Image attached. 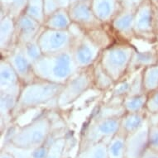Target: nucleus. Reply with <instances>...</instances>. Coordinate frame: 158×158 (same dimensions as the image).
<instances>
[{
	"mask_svg": "<svg viewBox=\"0 0 158 158\" xmlns=\"http://www.w3.org/2000/svg\"><path fill=\"white\" fill-rule=\"evenodd\" d=\"M2 57L10 63L23 85L37 79L34 73L33 65L27 60L20 46L17 45L8 54Z\"/></svg>",
	"mask_w": 158,
	"mask_h": 158,
	"instance_id": "obj_11",
	"label": "nucleus"
},
{
	"mask_svg": "<svg viewBox=\"0 0 158 158\" xmlns=\"http://www.w3.org/2000/svg\"><path fill=\"white\" fill-rule=\"evenodd\" d=\"M77 158H109L108 142L95 143L79 151Z\"/></svg>",
	"mask_w": 158,
	"mask_h": 158,
	"instance_id": "obj_25",
	"label": "nucleus"
},
{
	"mask_svg": "<svg viewBox=\"0 0 158 158\" xmlns=\"http://www.w3.org/2000/svg\"><path fill=\"white\" fill-rule=\"evenodd\" d=\"M134 13L135 12L122 8L110 23L114 32L126 41L135 37Z\"/></svg>",
	"mask_w": 158,
	"mask_h": 158,
	"instance_id": "obj_16",
	"label": "nucleus"
},
{
	"mask_svg": "<svg viewBox=\"0 0 158 158\" xmlns=\"http://www.w3.org/2000/svg\"><path fill=\"white\" fill-rule=\"evenodd\" d=\"M148 147L158 152V126H150L148 132Z\"/></svg>",
	"mask_w": 158,
	"mask_h": 158,
	"instance_id": "obj_33",
	"label": "nucleus"
},
{
	"mask_svg": "<svg viewBox=\"0 0 158 158\" xmlns=\"http://www.w3.org/2000/svg\"><path fill=\"white\" fill-rule=\"evenodd\" d=\"M93 71L94 87L100 91H108L114 87L115 82L112 79L111 76L106 72L101 63L98 60L92 66Z\"/></svg>",
	"mask_w": 158,
	"mask_h": 158,
	"instance_id": "obj_21",
	"label": "nucleus"
},
{
	"mask_svg": "<svg viewBox=\"0 0 158 158\" xmlns=\"http://www.w3.org/2000/svg\"><path fill=\"white\" fill-rule=\"evenodd\" d=\"M155 34L158 42V5L155 6Z\"/></svg>",
	"mask_w": 158,
	"mask_h": 158,
	"instance_id": "obj_38",
	"label": "nucleus"
},
{
	"mask_svg": "<svg viewBox=\"0 0 158 158\" xmlns=\"http://www.w3.org/2000/svg\"><path fill=\"white\" fill-rule=\"evenodd\" d=\"M0 158H14L12 156L11 153H9L8 152L5 150L1 151V155H0Z\"/></svg>",
	"mask_w": 158,
	"mask_h": 158,
	"instance_id": "obj_40",
	"label": "nucleus"
},
{
	"mask_svg": "<svg viewBox=\"0 0 158 158\" xmlns=\"http://www.w3.org/2000/svg\"><path fill=\"white\" fill-rule=\"evenodd\" d=\"M140 158H158V152L148 147Z\"/></svg>",
	"mask_w": 158,
	"mask_h": 158,
	"instance_id": "obj_37",
	"label": "nucleus"
},
{
	"mask_svg": "<svg viewBox=\"0 0 158 158\" xmlns=\"http://www.w3.org/2000/svg\"><path fill=\"white\" fill-rule=\"evenodd\" d=\"M57 3L59 4V7L60 8H66L68 9V8L70 7V0H56Z\"/></svg>",
	"mask_w": 158,
	"mask_h": 158,
	"instance_id": "obj_39",
	"label": "nucleus"
},
{
	"mask_svg": "<svg viewBox=\"0 0 158 158\" xmlns=\"http://www.w3.org/2000/svg\"><path fill=\"white\" fill-rule=\"evenodd\" d=\"M25 13L41 24L44 25L46 16L43 0H27Z\"/></svg>",
	"mask_w": 158,
	"mask_h": 158,
	"instance_id": "obj_27",
	"label": "nucleus"
},
{
	"mask_svg": "<svg viewBox=\"0 0 158 158\" xmlns=\"http://www.w3.org/2000/svg\"><path fill=\"white\" fill-rule=\"evenodd\" d=\"M120 119L121 117L93 118L82 132L79 151L95 143L109 142L120 130Z\"/></svg>",
	"mask_w": 158,
	"mask_h": 158,
	"instance_id": "obj_6",
	"label": "nucleus"
},
{
	"mask_svg": "<svg viewBox=\"0 0 158 158\" xmlns=\"http://www.w3.org/2000/svg\"><path fill=\"white\" fill-rule=\"evenodd\" d=\"M144 0H122L121 6L123 9L136 12L137 8L142 4Z\"/></svg>",
	"mask_w": 158,
	"mask_h": 158,
	"instance_id": "obj_35",
	"label": "nucleus"
},
{
	"mask_svg": "<svg viewBox=\"0 0 158 158\" xmlns=\"http://www.w3.org/2000/svg\"><path fill=\"white\" fill-rule=\"evenodd\" d=\"M51 144V143H50ZM49 144V146H50ZM49 146L45 143L44 145H42L38 148H34L31 152V158H46L49 151Z\"/></svg>",
	"mask_w": 158,
	"mask_h": 158,
	"instance_id": "obj_36",
	"label": "nucleus"
},
{
	"mask_svg": "<svg viewBox=\"0 0 158 158\" xmlns=\"http://www.w3.org/2000/svg\"><path fill=\"white\" fill-rule=\"evenodd\" d=\"M23 49L24 55L26 56L27 60L33 65L37 60L43 56L41 47L39 46L37 39L31 41L30 42H27L26 44L20 46Z\"/></svg>",
	"mask_w": 158,
	"mask_h": 158,
	"instance_id": "obj_29",
	"label": "nucleus"
},
{
	"mask_svg": "<svg viewBox=\"0 0 158 158\" xmlns=\"http://www.w3.org/2000/svg\"><path fill=\"white\" fill-rule=\"evenodd\" d=\"M2 150H5L11 153L14 158H31V152L33 149H25L16 147L12 143H7L2 148Z\"/></svg>",
	"mask_w": 158,
	"mask_h": 158,
	"instance_id": "obj_31",
	"label": "nucleus"
},
{
	"mask_svg": "<svg viewBox=\"0 0 158 158\" xmlns=\"http://www.w3.org/2000/svg\"><path fill=\"white\" fill-rule=\"evenodd\" d=\"M81 70L74 60L71 51L54 55H43L33 64V70L39 80L65 85Z\"/></svg>",
	"mask_w": 158,
	"mask_h": 158,
	"instance_id": "obj_3",
	"label": "nucleus"
},
{
	"mask_svg": "<svg viewBox=\"0 0 158 158\" xmlns=\"http://www.w3.org/2000/svg\"><path fill=\"white\" fill-rule=\"evenodd\" d=\"M147 110L139 113H125L120 119V129L126 134H130L139 129L148 120Z\"/></svg>",
	"mask_w": 158,
	"mask_h": 158,
	"instance_id": "obj_19",
	"label": "nucleus"
},
{
	"mask_svg": "<svg viewBox=\"0 0 158 158\" xmlns=\"http://www.w3.org/2000/svg\"><path fill=\"white\" fill-rule=\"evenodd\" d=\"M91 7L94 15L104 25H110L122 9L118 0H91Z\"/></svg>",
	"mask_w": 158,
	"mask_h": 158,
	"instance_id": "obj_17",
	"label": "nucleus"
},
{
	"mask_svg": "<svg viewBox=\"0 0 158 158\" xmlns=\"http://www.w3.org/2000/svg\"><path fill=\"white\" fill-rule=\"evenodd\" d=\"M44 26L31 18L26 13H23L15 19L16 43L23 46L27 42L36 40Z\"/></svg>",
	"mask_w": 158,
	"mask_h": 158,
	"instance_id": "obj_12",
	"label": "nucleus"
},
{
	"mask_svg": "<svg viewBox=\"0 0 158 158\" xmlns=\"http://www.w3.org/2000/svg\"><path fill=\"white\" fill-rule=\"evenodd\" d=\"M136 48L128 42L113 43L102 52L99 62L115 83L127 75V70Z\"/></svg>",
	"mask_w": 158,
	"mask_h": 158,
	"instance_id": "obj_4",
	"label": "nucleus"
},
{
	"mask_svg": "<svg viewBox=\"0 0 158 158\" xmlns=\"http://www.w3.org/2000/svg\"><path fill=\"white\" fill-rule=\"evenodd\" d=\"M146 109L149 114L158 113V89L148 94Z\"/></svg>",
	"mask_w": 158,
	"mask_h": 158,
	"instance_id": "obj_32",
	"label": "nucleus"
},
{
	"mask_svg": "<svg viewBox=\"0 0 158 158\" xmlns=\"http://www.w3.org/2000/svg\"><path fill=\"white\" fill-rule=\"evenodd\" d=\"M43 3L46 18L60 8L56 0H43Z\"/></svg>",
	"mask_w": 158,
	"mask_h": 158,
	"instance_id": "obj_34",
	"label": "nucleus"
},
{
	"mask_svg": "<svg viewBox=\"0 0 158 158\" xmlns=\"http://www.w3.org/2000/svg\"><path fill=\"white\" fill-rule=\"evenodd\" d=\"M70 19L74 24L80 27L85 31L104 27L103 23L94 15L91 1H81L71 3L68 8Z\"/></svg>",
	"mask_w": 158,
	"mask_h": 158,
	"instance_id": "obj_10",
	"label": "nucleus"
},
{
	"mask_svg": "<svg viewBox=\"0 0 158 158\" xmlns=\"http://www.w3.org/2000/svg\"><path fill=\"white\" fill-rule=\"evenodd\" d=\"M52 127L51 119L47 114H42L31 123L19 127L15 136L8 143L25 149L38 148L47 143Z\"/></svg>",
	"mask_w": 158,
	"mask_h": 158,
	"instance_id": "obj_5",
	"label": "nucleus"
},
{
	"mask_svg": "<svg viewBox=\"0 0 158 158\" xmlns=\"http://www.w3.org/2000/svg\"><path fill=\"white\" fill-rule=\"evenodd\" d=\"M23 84L18 77L10 63L5 58L0 60V93L18 96L21 92Z\"/></svg>",
	"mask_w": 158,
	"mask_h": 158,
	"instance_id": "obj_14",
	"label": "nucleus"
},
{
	"mask_svg": "<svg viewBox=\"0 0 158 158\" xmlns=\"http://www.w3.org/2000/svg\"><path fill=\"white\" fill-rule=\"evenodd\" d=\"M148 119L142 127L127 135L125 143L124 158H140L148 148Z\"/></svg>",
	"mask_w": 158,
	"mask_h": 158,
	"instance_id": "obj_13",
	"label": "nucleus"
},
{
	"mask_svg": "<svg viewBox=\"0 0 158 158\" xmlns=\"http://www.w3.org/2000/svg\"><path fill=\"white\" fill-rule=\"evenodd\" d=\"M75 37L70 30L44 28L37 38L43 55H54L71 51Z\"/></svg>",
	"mask_w": 158,
	"mask_h": 158,
	"instance_id": "obj_8",
	"label": "nucleus"
},
{
	"mask_svg": "<svg viewBox=\"0 0 158 158\" xmlns=\"http://www.w3.org/2000/svg\"><path fill=\"white\" fill-rule=\"evenodd\" d=\"M135 71L132 73L127 74L122 80L118 81L114 84V87L111 89V98H122L127 95L129 92L131 85H132V79L134 76Z\"/></svg>",
	"mask_w": 158,
	"mask_h": 158,
	"instance_id": "obj_28",
	"label": "nucleus"
},
{
	"mask_svg": "<svg viewBox=\"0 0 158 158\" xmlns=\"http://www.w3.org/2000/svg\"><path fill=\"white\" fill-rule=\"evenodd\" d=\"M17 46L15 19L11 16L1 13L0 18V51L1 57L7 55Z\"/></svg>",
	"mask_w": 158,
	"mask_h": 158,
	"instance_id": "obj_15",
	"label": "nucleus"
},
{
	"mask_svg": "<svg viewBox=\"0 0 158 158\" xmlns=\"http://www.w3.org/2000/svg\"><path fill=\"white\" fill-rule=\"evenodd\" d=\"M148 94L139 95L126 96L123 100V106L127 113H139L147 110Z\"/></svg>",
	"mask_w": 158,
	"mask_h": 158,
	"instance_id": "obj_24",
	"label": "nucleus"
},
{
	"mask_svg": "<svg viewBox=\"0 0 158 158\" xmlns=\"http://www.w3.org/2000/svg\"><path fill=\"white\" fill-rule=\"evenodd\" d=\"M27 0H0L1 13L11 16L14 19L25 13Z\"/></svg>",
	"mask_w": 158,
	"mask_h": 158,
	"instance_id": "obj_23",
	"label": "nucleus"
},
{
	"mask_svg": "<svg viewBox=\"0 0 158 158\" xmlns=\"http://www.w3.org/2000/svg\"><path fill=\"white\" fill-rule=\"evenodd\" d=\"M63 86L64 85L52 83L39 79L23 86L13 110V122L19 115L28 110L39 109L52 102L56 103Z\"/></svg>",
	"mask_w": 158,
	"mask_h": 158,
	"instance_id": "obj_2",
	"label": "nucleus"
},
{
	"mask_svg": "<svg viewBox=\"0 0 158 158\" xmlns=\"http://www.w3.org/2000/svg\"><path fill=\"white\" fill-rule=\"evenodd\" d=\"M72 23L68 9L59 8L46 18L43 26L54 30H69Z\"/></svg>",
	"mask_w": 158,
	"mask_h": 158,
	"instance_id": "obj_20",
	"label": "nucleus"
},
{
	"mask_svg": "<svg viewBox=\"0 0 158 158\" xmlns=\"http://www.w3.org/2000/svg\"><path fill=\"white\" fill-rule=\"evenodd\" d=\"M81 1H91V0H70V3H75V2H81ZM70 3V4H71Z\"/></svg>",
	"mask_w": 158,
	"mask_h": 158,
	"instance_id": "obj_41",
	"label": "nucleus"
},
{
	"mask_svg": "<svg viewBox=\"0 0 158 158\" xmlns=\"http://www.w3.org/2000/svg\"><path fill=\"white\" fill-rule=\"evenodd\" d=\"M127 134L120 129L108 142L109 158H124Z\"/></svg>",
	"mask_w": 158,
	"mask_h": 158,
	"instance_id": "obj_22",
	"label": "nucleus"
},
{
	"mask_svg": "<svg viewBox=\"0 0 158 158\" xmlns=\"http://www.w3.org/2000/svg\"><path fill=\"white\" fill-rule=\"evenodd\" d=\"M118 1H119V2H120V3H121V1H122V0H118Z\"/></svg>",
	"mask_w": 158,
	"mask_h": 158,
	"instance_id": "obj_43",
	"label": "nucleus"
},
{
	"mask_svg": "<svg viewBox=\"0 0 158 158\" xmlns=\"http://www.w3.org/2000/svg\"><path fill=\"white\" fill-rule=\"evenodd\" d=\"M65 147V138H56L49 146V151L46 158H62Z\"/></svg>",
	"mask_w": 158,
	"mask_h": 158,
	"instance_id": "obj_30",
	"label": "nucleus"
},
{
	"mask_svg": "<svg viewBox=\"0 0 158 158\" xmlns=\"http://www.w3.org/2000/svg\"><path fill=\"white\" fill-rule=\"evenodd\" d=\"M152 3L154 4V6H157L158 5V0H151Z\"/></svg>",
	"mask_w": 158,
	"mask_h": 158,
	"instance_id": "obj_42",
	"label": "nucleus"
},
{
	"mask_svg": "<svg viewBox=\"0 0 158 158\" xmlns=\"http://www.w3.org/2000/svg\"><path fill=\"white\" fill-rule=\"evenodd\" d=\"M158 63V52L155 46L148 50H137L132 55L127 74Z\"/></svg>",
	"mask_w": 158,
	"mask_h": 158,
	"instance_id": "obj_18",
	"label": "nucleus"
},
{
	"mask_svg": "<svg viewBox=\"0 0 158 158\" xmlns=\"http://www.w3.org/2000/svg\"><path fill=\"white\" fill-rule=\"evenodd\" d=\"M154 27L155 6L151 0H144L134 13L135 37L152 43L156 42Z\"/></svg>",
	"mask_w": 158,
	"mask_h": 158,
	"instance_id": "obj_9",
	"label": "nucleus"
},
{
	"mask_svg": "<svg viewBox=\"0 0 158 158\" xmlns=\"http://www.w3.org/2000/svg\"><path fill=\"white\" fill-rule=\"evenodd\" d=\"M93 87L92 66L81 69L64 85L62 90L57 98V107L64 108L72 104Z\"/></svg>",
	"mask_w": 158,
	"mask_h": 158,
	"instance_id": "obj_7",
	"label": "nucleus"
},
{
	"mask_svg": "<svg viewBox=\"0 0 158 158\" xmlns=\"http://www.w3.org/2000/svg\"><path fill=\"white\" fill-rule=\"evenodd\" d=\"M143 87L146 94L158 89V63L143 69Z\"/></svg>",
	"mask_w": 158,
	"mask_h": 158,
	"instance_id": "obj_26",
	"label": "nucleus"
},
{
	"mask_svg": "<svg viewBox=\"0 0 158 158\" xmlns=\"http://www.w3.org/2000/svg\"><path fill=\"white\" fill-rule=\"evenodd\" d=\"M114 43L112 37L104 27L84 31L75 37L72 52L74 60L80 69H86L93 66L100 57L102 52L106 47Z\"/></svg>",
	"mask_w": 158,
	"mask_h": 158,
	"instance_id": "obj_1",
	"label": "nucleus"
}]
</instances>
